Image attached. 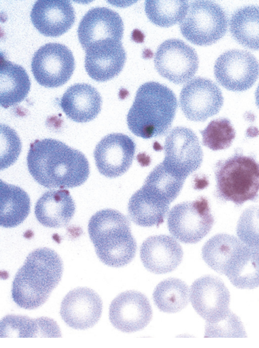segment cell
Listing matches in <instances>:
<instances>
[{
  "label": "cell",
  "mask_w": 259,
  "mask_h": 348,
  "mask_svg": "<svg viewBox=\"0 0 259 348\" xmlns=\"http://www.w3.org/2000/svg\"><path fill=\"white\" fill-rule=\"evenodd\" d=\"M27 165L33 179L48 188L80 186L90 174L89 163L81 152L51 138L30 144Z\"/></svg>",
  "instance_id": "obj_1"
},
{
  "label": "cell",
  "mask_w": 259,
  "mask_h": 348,
  "mask_svg": "<svg viewBox=\"0 0 259 348\" xmlns=\"http://www.w3.org/2000/svg\"><path fill=\"white\" fill-rule=\"evenodd\" d=\"M63 270L62 260L54 250L46 247L33 250L14 278L13 301L26 310L41 306L59 284Z\"/></svg>",
  "instance_id": "obj_2"
},
{
  "label": "cell",
  "mask_w": 259,
  "mask_h": 348,
  "mask_svg": "<svg viewBox=\"0 0 259 348\" xmlns=\"http://www.w3.org/2000/svg\"><path fill=\"white\" fill-rule=\"evenodd\" d=\"M178 103L174 93L158 82H149L138 89L127 115L130 131L144 139L167 133L175 116Z\"/></svg>",
  "instance_id": "obj_3"
},
{
  "label": "cell",
  "mask_w": 259,
  "mask_h": 348,
  "mask_svg": "<svg viewBox=\"0 0 259 348\" xmlns=\"http://www.w3.org/2000/svg\"><path fill=\"white\" fill-rule=\"evenodd\" d=\"M88 232L96 253L106 265L123 266L134 258L137 244L128 218L119 211L106 209L90 218Z\"/></svg>",
  "instance_id": "obj_4"
},
{
  "label": "cell",
  "mask_w": 259,
  "mask_h": 348,
  "mask_svg": "<svg viewBox=\"0 0 259 348\" xmlns=\"http://www.w3.org/2000/svg\"><path fill=\"white\" fill-rule=\"evenodd\" d=\"M215 195L223 201L237 206L254 201L259 191V163L239 152L218 161L214 167Z\"/></svg>",
  "instance_id": "obj_5"
},
{
  "label": "cell",
  "mask_w": 259,
  "mask_h": 348,
  "mask_svg": "<svg viewBox=\"0 0 259 348\" xmlns=\"http://www.w3.org/2000/svg\"><path fill=\"white\" fill-rule=\"evenodd\" d=\"M228 27L226 12L210 1H194L189 4L187 14L180 23L183 35L199 46L211 45L222 38Z\"/></svg>",
  "instance_id": "obj_6"
},
{
  "label": "cell",
  "mask_w": 259,
  "mask_h": 348,
  "mask_svg": "<svg viewBox=\"0 0 259 348\" xmlns=\"http://www.w3.org/2000/svg\"><path fill=\"white\" fill-rule=\"evenodd\" d=\"M214 218L208 200L200 197L174 206L167 218L170 233L181 242L197 243L210 230Z\"/></svg>",
  "instance_id": "obj_7"
},
{
  "label": "cell",
  "mask_w": 259,
  "mask_h": 348,
  "mask_svg": "<svg viewBox=\"0 0 259 348\" xmlns=\"http://www.w3.org/2000/svg\"><path fill=\"white\" fill-rule=\"evenodd\" d=\"M31 70L37 82L47 88L61 86L70 79L75 68L71 50L65 45L49 43L33 54Z\"/></svg>",
  "instance_id": "obj_8"
},
{
  "label": "cell",
  "mask_w": 259,
  "mask_h": 348,
  "mask_svg": "<svg viewBox=\"0 0 259 348\" xmlns=\"http://www.w3.org/2000/svg\"><path fill=\"white\" fill-rule=\"evenodd\" d=\"M164 166L186 179L197 170L203 159L199 140L191 129L177 127L167 135L164 143Z\"/></svg>",
  "instance_id": "obj_9"
},
{
  "label": "cell",
  "mask_w": 259,
  "mask_h": 348,
  "mask_svg": "<svg viewBox=\"0 0 259 348\" xmlns=\"http://www.w3.org/2000/svg\"><path fill=\"white\" fill-rule=\"evenodd\" d=\"M154 61L158 72L176 84L184 83L191 79L199 64L195 50L177 38L168 39L161 43L156 50Z\"/></svg>",
  "instance_id": "obj_10"
},
{
  "label": "cell",
  "mask_w": 259,
  "mask_h": 348,
  "mask_svg": "<svg viewBox=\"0 0 259 348\" xmlns=\"http://www.w3.org/2000/svg\"><path fill=\"white\" fill-rule=\"evenodd\" d=\"M214 73L218 83L233 91L249 89L259 74V64L250 52L233 49L222 54L216 60Z\"/></svg>",
  "instance_id": "obj_11"
},
{
  "label": "cell",
  "mask_w": 259,
  "mask_h": 348,
  "mask_svg": "<svg viewBox=\"0 0 259 348\" xmlns=\"http://www.w3.org/2000/svg\"><path fill=\"white\" fill-rule=\"evenodd\" d=\"M223 104L219 87L212 81L201 77L193 79L182 88L180 105L185 117L203 122L216 114Z\"/></svg>",
  "instance_id": "obj_12"
},
{
  "label": "cell",
  "mask_w": 259,
  "mask_h": 348,
  "mask_svg": "<svg viewBox=\"0 0 259 348\" xmlns=\"http://www.w3.org/2000/svg\"><path fill=\"white\" fill-rule=\"evenodd\" d=\"M135 150L134 141L126 135L112 133L105 136L94 152L98 171L108 178L122 175L131 167Z\"/></svg>",
  "instance_id": "obj_13"
},
{
  "label": "cell",
  "mask_w": 259,
  "mask_h": 348,
  "mask_svg": "<svg viewBox=\"0 0 259 348\" xmlns=\"http://www.w3.org/2000/svg\"><path fill=\"white\" fill-rule=\"evenodd\" d=\"M230 293L224 282L211 276L196 280L190 288V300L195 311L206 323H213L229 310Z\"/></svg>",
  "instance_id": "obj_14"
},
{
  "label": "cell",
  "mask_w": 259,
  "mask_h": 348,
  "mask_svg": "<svg viewBox=\"0 0 259 348\" xmlns=\"http://www.w3.org/2000/svg\"><path fill=\"white\" fill-rule=\"evenodd\" d=\"M152 311L148 299L141 292L127 291L115 297L109 307V320L112 325L124 332L144 328L150 322Z\"/></svg>",
  "instance_id": "obj_15"
},
{
  "label": "cell",
  "mask_w": 259,
  "mask_h": 348,
  "mask_svg": "<svg viewBox=\"0 0 259 348\" xmlns=\"http://www.w3.org/2000/svg\"><path fill=\"white\" fill-rule=\"evenodd\" d=\"M84 66L89 75L98 82L117 76L126 61L121 41L106 38L91 45L85 50Z\"/></svg>",
  "instance_id": "obj_16"
},
{
  "label": "cell",
  "mask_w": 259,
  "mask_h": 348,
  "mask_svg": "<svg viewBox=\"0 0 259 348\" xmlns=\"http://www.w3.org/2000/svg\"><path fill=\"white\" fill-rule=\"evenodd\" d=\"M102 301L93 290L79 287L69 291L63 298L60 314L69 327L84 330L94 326L100 318Z\"/></svg>",
  "instance_id": "obj_17"
},
{
  "label": "cell",
  "mask_w": 259,
  "mask_h": 348,
  "mask_svg": "<svg viewBox=\"0 0 259 348\" xmlns=\"http://www.w3.org/2000/svg\"><path fill=\"white\" fill-rule=\"evenodd\" d=\"M123 29L122 20L116 12L107 7H97L83 15L78 25L77 35L85 50L92 44L106 38L121 41Z\"/></svg>",
  "instance_id": "obj_18"
},
{
  "label": "cell",
  "mask_w": 259,
  "mask_h": 348,
  "mask_svg": "<svg viewBox=\"0 0 259 348\" xmlns=\"http://www.w3.org/2000/svg\"><path fill=\"white\" fill-rule=\"evenodd\" d=\"M30 18L41 33L55 37L71 27L75 22V14L69 1L38 0L32 6Z\"/></svg>",
  "instance_id": "obj_19"
},
{
  "label": "cell",
  "mask_w": 259,
  "mask_h": 348,
  "mask_svg": "<svg viewBox=\"0 0 259 348\" xmlns=\"http://www.w3.org/2000/svg\"><path fill=\"white\" fill-rule=\"evenodd\" d=\"M183 250L179 243L167 235L151 236L140 248V257L144 266L156 274L175 270L181 263Z\"/></svg>",
  "instance_id": "obj_20"
},
{
  "label": "cell",
  "mask_w": 259,
  "mask_h": 348,
  "mask_svg": "<svg viewBox=\"0 0 259 348\" xmlns=\"http://www.w3.org/2000/svg\"><path fill=\"white\" fill-rule=\"evenodd\" d=\"M60 106L71 120L86 123L94 120L101 110L102 98L96 88L86 83L69 87L62 96Z\"/></svg>",
  "instance_id": "obj_21"
},
{
  "label": "cell",
  "mask_w": 259,
  "mask_h": 348,
  "mask_svg": "<svg viewBox=\"0 0 259 348\" xmlns=\"http://www.w3.org/2000/svg\"><path fill=\"white\" fill-rule=\"evenodd\" d=\"M75 211V203L67 189L45 192L38 199L34 208L37 220L42 225L51 228L67 225Z\"/></svg>",
  "instance_id": "obj_22"
},
{
  "label": "cell",
  "mask_w": 259,
  "mask_h": 348,
  "mask_svg": "<svg viewBox=\"0 0 259 348\" xmlns=\"http://www.w3.org/2000/svg\"><path fill=\"white\" fill-rule=\"evenodd\" d=\"M224 274L238 288L259 287V250L242 243L228 261Z\"/></svg>",
  "instance_id": "obj_23"
},
{
  "label": "cell",
  "mask_w": 259,
  "mask_h": 348,
  "mask_svg": "<svg viewBox=\"0 0 259 348\" xmlns=\"http://www.w3.org/2000/svg\"><path fill=\"white\" fill-rule=\"evenodd\" d=\"M0 74L1 105L7 108L24 100L31 85L25 69L2 58Z\"/></svg>",
  "instance_id": "obj_24"
},
{
  "label": "cell",
  "mask_w": 259,
  "mask_h": 348,
  "mask_svg": "<svg viewBox=\"0 0 259 348\" xmlns=\"http://www.w3.org/2000/svg\"><path fill=\"white\" fill-rule=\"evenodd\" d=\"M60 331L52 319L41 317L31 319L26 316L7 315L1 322V337H60Z\"/></svg>",
  "instance_id": "obj_25"
},
{
  "label": "cell",
  "mask_w": 259,
  "mask_h": 348,
  "mask_svg": "<svg viewBox=\"0 0 259 348\" xmlns=\"http://www.w3.org/2000/svg\"><path fill=\"white\" fill-rule=\"evenodd\" d=\"M0 224L5 228L14 227L28 216L30 200L21 187L8 184L1 180Z\"/></svg>",
  "instance_id": "obj_26"
},
{
  "label": "cell",
  "mask_w": 259,
  "mask_h": 348,
  "mask_svg": "<svg viewBox=\"0 0 259 348\" xmlns=\"http://www.w3.org/2000/svg\"><path fill=\"white\" fill-rule=\"evenodd\" d=\"M232 36L248 48L259 50V6H245L236 10L229 22Z\"/></svg>",
  "instance_id": "obj_27"
},
{
  "label": "cell",
  "mask_w": 259,
  "mask_h": 348,
  "mask_svg": "<svg viewBox=\"0 0 259 348\" xmlns=\"http://www.w3.org/2000/svg\"><path fill=\"white\" fill-rule=\"evenodd\" d=\"M185 180L161 163L149 173L142 187L170 205L179 195Z\"/></svg>",
  "instance_id": "obj_28"
},
{
  "label": "cell",
  "mask_w": 259,
  "mask_h": 348,
  "mask_svg": "<svg viewBox=\"0 0 259 348\" xmlns=\"http://www.w3.org/2000/svg\"><path fill=\"white\" fill-rule=\"evenodd\" d=\"M189 290L182 280L169 278L160 282L156 287L153 299L157 307L167 313L178 312L189 302Z\"/></svg>",
  "instance_id": "obj_29"
},
{
  "label": "cell",
  "mask_w": 259,
  "mask_h": 348,
  "mask_svg": "<svg viewBox=\"0 0 259 348\" xmlns=\"http://www.w3.org/2000/svg\"><path fill=\"white\" fill-rule=\"evenodd\" d=\"M242 243L233 236L226 234L216 235L203 246L202 258L211 268L224 274L228 261Z\"/></svg>",
  "instance_id": "obj_30"
},
{
  "label": "cell",
  "mask_w": 259,
  "mask_h": 348,
  "mask_svg": "<svg viewBox=\"0 0 259 348\" xmlns=\"http://www.w3.org/2000/svg\"><path fill=\"white\" fill-rule=\"evenodd\" d=\"M189 7L188 1H146L145 11L148 19L161 27H169L181 22Z\"/></svg>",
  "instance_id": "obj_31"
},
{
  "label": "cell",
  "mask_w": 259,
  "mask_h": 348,
  "mask_svg": "<svg viewBox=\"0 0 259 348\" xmlns=\"http://www.w3.org/2000/svg\"><path fill=\"white\" fill-rule=\"evenodd\" d=\"M203 144L213 150L228 148L235 137V131L226 118L211 121L200 131Z\"/></svg>",
  "instance_id": "obj_32"
},
{
  "label": "cell",
  "mask_w": 259,
  "mask_h": 348,
  "mask_svg": "<svg viewBox=\"0 0 259 348\" xmlns=\"http://www.w3.org/2000/svg\"><path fill=\"white\" fill-rule=\"evenodd\" d=\"M239 239L246 245L259 250V206L246 209L236 227Z\"/></svg>",
  "instance_id": "obj_33"
},
{
  "label": "cell",
  "mask_w": 259,
  "mask_h": 348,
  "mask_svg": "<svg viewBox=\"0 0 259 348\" xmlns=\"http://www.w3.org/2000/svg\"><path fill=\"white\" fill-rule=\"evenodd\" d=\"M205 336L210 337H247L241 320L230 310L217 321L206 323Z\"/></svg>",
  "instance_id": "obj_34"
},
{
  "label": "cell",
  "mask_w": 259,
  "mask_h": 348,
  "mask_svg": "<svg viewBox=\"0 0 259 348\" xmlns=\"http://www.w3.org/2000/svg\"><path fill=\"white\" fill-rule=\"evenodd\" d=\"M1 170H2L16 161L22 146L17 133L9 126L1 124Z\"/></svg>",
  "instance_id": "obj_35"
},
{
  "label": "cell",
  "mask_w": 259,
  "mask_h": 348,
  "mask_svg": "<svg viewBox=\"0 0 259 348\" xmlns=\"http://www.w3.org/2000/svg\"><path fill=\"white\" fill-rule=\"evenodd\" d=\"M255 102L256 105L259 108V84L255 92Z\"/></svg>",
  "instance_id": "obj_36"
}]
</instances>
